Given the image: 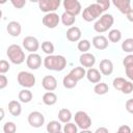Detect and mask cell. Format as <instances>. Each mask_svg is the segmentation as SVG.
<instances>
[{
    "label": "cell",
    "instance_id": "1",
    "mask_svg": "<svg viewBox=\"0 0 133 133\" xmlns=\"http://www.w3.org/2000/svg\"><path fill=\"white\" fill-rule=\"evenodd\" d=\"M44 66L49 71L61 72L66 66V58L63 55H47L44 58Z\"/></svg>",
    "mask_w": 133,
    "mask_h": 133
},
{
    "label": "cell",
    "instance_id": "2",
    "mask_svg": "<svg viewBox=\"0 0 133 133\" xmlns=\"http://www.w3.org/2000/svg\"><path fill=\"white\" fill-rule=\"evenodd\" d=\"M6 55L9 61L14 64H21L25 61V58H27L25 57V53L22 47L17 44H12L8 46V48L6 49Z\"/></svg>",
    "mask_w": 133,
    "mask_h": 133
},
{
    "label": "cell",
    "instance_id": "3",
    "mask_svg": "<svg viewBox=\"0 0 133 133\" xmlns=\"http://www.w3.org/2000/svg\"><path fill=\"white\" fill-rule=\"evenodd\" d=\"M114 23V18L111 14H103L94 24V30L98 33L108 31Z\"/></svg>",
    "mask_w": 133,
    "mask_h": 133
},
{
    "label": "cell",
    "instance_id": "4",
    "mask_svg": "<svg viewBox=\"0 0 133 133\" xmlns=\"http://www.w3.org/2000/svg\"><path fill=\"white\" fill-rule=\"evenodd\" d=\"M103 9L100 7L99 4L97 3H92L89 4L88 6H86L83 9L82 12V19L86 22H92L95 20H97L98 18H100L103 15Z\"/></svg>",
    "mask_w": 133,
    "mask_h": 133
},
{
    "label": "cell",
    "instance_id": "5",
    "mask_svg": "<svg viewBox=\"0 0 133 133\" xmlns=\"http://www.w3.org/2000/svg\"><path fill=\"white\" fill-rule=\"evenodd\" d=\"M17 80H18V83L24 87V88H31L35 85V82H36V79H35V76L30 73V72H26V71H21L19 72L18 76H17Z\"/></svg>",
    "mask_w": 133,
    "mask_h": 133
},
{
    "label": "cell",
    "instance_id": "6",
    "mask_svg": "<svg viewBox=\"0 0 133 133\" xmlns=\"http://www.w3.org/2000/svg\"><path fill=\"white\" fill-rule=\"evenodd\" d=\"M74 121L75 124L80 128L81 130H87L91 126V118L90 116L85 112V111H77L74 115Z\"/></svg>",
    "mask_w": 133,
    "mask_h": 133
},
{
    "label": "cell",
    "instance_id": "7",
    "mask_svg": "<svg viewBox=\"0 0 133 133\" xmlns=\"http://www.w3.org/2000/svg\"><path fill=\"white\" fill-rule=\"evenodd\" d=\"M37 4L39 10L43 12H55V10L58 9L60 5V0H39Z\"/></svg>",
    "mask_w": 133,
    "mask_h": 133
},
{
    "label": "cell",
    "instance_id": "8",
    "mask_svg": "<svg viewBox=\"0 0 133 133\" xmlns=\"http://www.w3.org/2000/svg\"><path fill=\"white\" fill-rule=\"evenodd\" d=\"M62 5H63L65 12H69L75 17L78 16L82 9L81 3L78 0H64L62 2Z\"/></svg>",
    "mask_w": 133,
    "mask_h": 133
},
{
    "label": "cell",
    "instance_id": "9",
    "mask_svg": "<svg viewBox=\"0 0 133 133\" xmlns=\"http://www.w3.org/2000/svg\"><path fill=\"white\" fill-rule=\"evenodd\" d=\"M22 45H23V48L25 50H27L28 52H30V53H36V51L39 48L38 39L35 36H32V35L25 36L22 41Z\"/></svg>",
    "mask_w": 133,
    "mask_h": 133
},
{
    "label": "cell",
    "instance_id": "10",
    "mask_svg": "<svg viewBox=\"0 0 133 133\" xmlns=\"http://www.w3.org/2000/svg\"><path fill=\"white\" fill-rule=\"evenodd\" d=\"M28 124L33 128H41L45 124V116L39 111H32L27 117Z\"/></svg>",
    "mask_w": 133,
    "mask_h": 133
},
{
    "label": "cell",
    "instance_id": "11",
    "mask_svg": "<svg viewBox=\"0 0 133 133\" xmlns=\"http://www.w3.org/2000/svg\"><path fill=\"white\" fill-rule=\"evenodd\" d=\"M42 22H43L44 26H46L47 28L54 29L58 26V24L60 22V17L56 12H49L43 17Z\"/></svg>",
    "mask_w": 133,
    "mask_h": 133
},
{
    "label": "cell",
    "instance_id": "12",
    "mask_svg": "<svg viewBox=\"0 0 133 133\" xmlns=\"http://www.w3.org/2000/svg\"><path fill=\"white\" fill-rule=\"evenodd\" d=\"M26 65L30 70H38L42 65V57L37 53H30L26 58Z\"/></svg>",
    "mask_w": 133,
    "mask_h": 133
},
{
    "label": "cell",
    "instance_id": "13",
    "mask_svg": "<svg viewBox=\"0 0 133 133\" xmlns=\"http://www.w3.org/2000/svg\"><path fill=\"white\" fill-rule=\"evenodd\" d=\"M79 62L81 64V66H83L84 69H91L95 63H96V57L94 54L86 52V53H82L79 57Z\"/></svg>",
    "mask_w": 133,
    "mask_h": 133
},
{
    "label": "cell",
    "instance_id": "14",
    "mask_svg": "<svg viewBox=\"0 0 133 133\" xmlns=\"http://www.w3.org/2000/svg\"><path fill=\"white\" fill-rule=\"evenodd\" d=\"M42 86L47 91H53L57 88V80L52 75H46L42 79Z\"/></svg>",
    "mask_w": 133,
    "mask_h": 133
},
{
    "label": "cell",
    "instance_id": "15",
    "mask_svg": "<svg viewBox=\"0 0 133 133\" xmlns=\"http://www.w3.org/2000/svg\"><path fill=\"white\" fill-rule=\"evenodd\" d=\"M99 71L101 72L102 75L105 76H109L112 74L113 72V63L110 59L108 58H104L100 61L99 63Z\"/></svg>",
    "mask_w": 133,
    "mask_h": 133
},
{
    "label": "cell",
    "instance_id": "16",
    "mask_svg": "<svg viewBox=\"0 0 133 133\" xmlns=\"http://www.w3.org/2000/svg\"><path fill=\"white\" fill-rule=\"evenodd\" d=\"M65 35H66V38L70 41V42H78L80 41L81 38V35H82V32H81V29L77 26H72L70 27L66 32H65Z\"/></svg>",
    "mask_w": 133,
    "mask_h": 133
},
{
    "label": "cell",
    "instance_id": "17",
    "mask_svg": "<svg viewBox=\"0 0 133 133\" xmlns=\"http://www.w3.org/2000/svg\"><path fill=\"white\" fill-rule=\"evenodd\" d=\"M92 46L97 50H105L108 47V38L104 35H96L92 37Z\"/></svg>",
    "mask_w": 133,
    "mask_h": 133
},
{
    "label": "cell",
    "instance_id": "18",
    "mask_svg": "<svg viewBox=\"0 0 133 133\" xmlns=\"http://www.w3.org/2000/svg\"><path fill=\"white\" fill-rule=\"evenodd\" d=\"M112 4L124 15H127L131 8V1L130 0H113Z\"/></svg>",
    "mask_w": 133,
    "mask_h": 133
},
{
    "label": "cell",
    "instance_id": "19",
    "mask_svg": "<svg viewBox=\"0 0 133 133\" xmlns=\"http://www.w3.org/2000/svg\"><path fill=\"white\" fill-rule=\"evenodd\" d=\"M6 30H7V33L10 35V36H14V37H17L21 34V31H22V27H21V24L17 21H10L8 22L7 26H6Z\"/></svg>",
    "mask_w": 133,
    "mask_h": 133
},
{
    "label": "cell",
    "instance_id": "20",
    "mask_svg": "<svg viewBox=\"0 0 133 133\" xmlns=\"http://www.w3.org/2000/svg\"><path fill=\"white\" fill-rule=\"evenodd\" d=\"M86 78L87 80L90 82V83H99L101 82V79H102V74L99 70L95 69V68H91V69H87L86 71Z\"/></svg>",
    "mask_w": 133,
    "mask_h": 133
},
{
    "label": "cell",
    "instance_id": "21",
    "mask_svg": "<svg viewBox=\"0 0 133 133\" xmlns=\"http://www.w3.org/2000/svg\"><path fill=\"white\" fill-rule=\"evenodd\" d=\"M8 111L12 116H19L22 113L21 103L17 100H11L8 103Z\"/></svg>",
    "mask_w": 133,
    "mask_h": 133
},
{
    "label": "cell",
    "instance_id": "22",
    "mask_svg": "<svg viewBox=\"0 0 133 133\" xmlns=\"http://www.w3.org/2000/svg\"><path fill=\"white\" fill-rule=\"evenodd\" d=\"M72 118H73L72 112L68 108H61L58 111V119L60 123H63V124L70 123L72 121Z\"/></svg>",
    "mask_w": 133,
    "mask_h": 133
},
{
    "label": "cell",
    "instance_id": "23",
    "mask_svg": "<svg viewBox=\"0 0 133 133\" xmlns=\"http://www.w3.org/2000/svg\"><path fill=\"white\" fill-rule=\"evenodd\" d=\"M69 74H70L72 77H74L77 81H79V80L83 79V78L86 76V71H85V69H84L83 66H75V68H73V69L70 71Z\"/></svg>",
    "mask_w": 133,
    "mask_h": 133
},
{
    "label": "cell",
    "instance_id": "24",
    "mask_svg": "<svg viewBox=\"0 0 133 133\" xmlns=\"http://www.w3.org/2000/svg\"><path fill=\"white\" fill-rule=\"evenodd\" d=\"M57 102V96L53 91H47L43 95V103L47 106H52L56 104Z\"/></svg>",
    "mask_w": 133,
    "mask_h": 133
},
{
    "label": "cell",
    "instance_id": "25",
    "mask_svg": "<svg viewBox=\"0 0 133 133\" xmlns=\"http://www.w3.org/2000/svg\"><path fill=\"white\" fill-rule=\"evenodd\" d=\"M60 21H61V23L64 26L72 27L75 24V22H76V17L73 16V15H71V14H69V12L63 11V14L60 16Z\"/></svg>",
    "mask_w": 133,
    "mask_h": 133
},
{
    "label": "cell",
    "instance_id": "26",
    "mask_svg": "<svg viewBox=\"0 0 133 133\" xmlns=\"http://www.w3.org/2000/svg\"><path fill=\"white\" fill-rule=\"evenodd\" d=\"M18 98L22 103H29V102H31V100L33 98V95L28 88H23L19 91Z\"/></svg>",
    "mask_w": 133,
    "mask_h": 133
},
{
    "label": "cell",
    "instance_id": "27",
    "mask_svg": "<svg viewBox=\"0 0 133 133\" xmlns=\"http://www.w3.org/2000/svg\"><path fill=\"white\" fill-rule=\"evenodd\" d=\"M94 91H95L96 95L103 96V95H105L109 91V86L105 82H99L94 86Z\"/></svg>",
    "mask_w": 133,
    "mask_h": 133
},
{
    "label": "cell",
    "instance_id": "28",
    "mask_svg": "<svg viewBox=\"0 0 133 133\" xmlns=\"http://www.w3.org/2000/svg\"><path fill=\"white\" fill-rule=\"evenodd\" d=\"M62 127H61V124L59 121H51L48 123L47 127H46V130L48 133H57L59 131H61Z\"/></svg>",
    "mask_w": 133,
    "mask_h": 133
},
{
    "label": "cell",
    "instance_id": "29",
    "mask_svg": "<svg viewBox=\"0 0 133 133\" xmlns=\"http://www.w3.org/2000/svg\"><path fill=\"white\" fill-rule=\"evenodd\" d=\"M77 83H78V81H77L74 77H72L70 74H68L66 76H64L63 79H62V84H63V86H64L66 89H72V88H74V87L77 85Z\"/></svg>",
    "mask_w": 133,
    "mask_h": 133
},
{
    "label": "cell",
    "instance_id": "30",
    "mask_svg": "<svg viewBox=\"0 0 133 133\" xmlns=\"http://www.w3.org/2000/svg\"><path fill=\"white\" fill-rule=\"evenodd\" d=\"M122 50L128 54H133V37H128L122 43Z\"/></svg>",
    "mask_w": 133,
    "mask_h": 133
},
{
    "label": "cell",
    "instance_id": "31",
    "mask_svg": "<svg viewBox=\"0 0 133 133\" xmlns=\"http://www.w3.org/2000/svg\"><path fill=\"white\" fill-rule=\"evenodd\" d=\"M108 39L111 43H117L122 39V32L118 29H111L108 32Z\"/></svg>",
    "mask_w": 133,
    "mask_h": 133
},
{
    "label": "cell",
    "instance_id": "32",
    "mask_svg": "<svg viewBox=\"0 0 133 133\" xmlns=\"http://www.w3.org/2000/svg\"><path fill=\"white\" fill-rule=\"evenodd\" d=\"M90 46H91V44H90V42L88 39H80L78 42L77 49L82 53H86L90 49Z\"/></svg>",
    "mask_w": 133,
    "mask_h": 133
},
{
    "label": "cell",
    "instance_id": "33",
    "mask_svg": "<svg viewBox=\"0 0 133 133\" xmlns=\"http://www.w3.org/2000/svg\"><path fill=\"white\" fill-rule=\"evenodd\" d=\"M42 50L44 53H46L47 55H52L54 52V45L49 42V41H45L42 43Z\"/></svg>",
    "mask_w": 133,
    "mask_h": 133
},
{
    "label": "cell",
    "instance_id": "34",
    "mask_svg": "<svg viewBox=\"0 0 133 133\" xmlns=\"http://www.w3.org/2000/svg\"><path fill=\"white\" fill-rule=\"evenodd\" d=\"M62 130H63V133H79L78 132V126L72 122L64 124Z\"/></svg>",
    "mask_w": 133,
    "mask_h": 133
},
{
    "label": "cell",
    "instance_id": "35",
    "mask_svg": "<svg viewBox=\"0 0 133 133\" xmlns=\"http://www.w3.org/2000/svg\"><path fill=\"white\" fill-rule=\"evenodd\" d=\"M126 82H127V80L125 78H123V77H116V78L113 79L112 85H113V87L116 90H121L122 91V89H123V87H124V85H125Z\"/></svg>",
    "mask_w": 133,
    "mask_h": 133
},
{
    "label": "cell",
    "instance_id": "36",
    "mask_svg": "<svg viewBox=\"0 0 133 133\" xmlns=\"http://www.w3.org/2000/svg\"><path fill=\"white\" fill-rule=\"evenodd\" d=\"M3 132L4 133H16L17 132V126L14 122H6L3 125Z\"/></svg>",
    "mask_w": 133,
    "mask_h": 133
},
{
    "label": "cell",
    "instance_id": "37",
    "mask_svg": "<svg viewBox=\"0 0 133 133\" xmlns=\"http://www.w3.org/2000/svg\"><path fill=\"white\" fill-rule=\"evenodd\" d=\"M9 69H10L9 62L7 60H5V59H1L0 60V73L2 75H4L5 73H7L9 71Z\"/></svg>",
    "mask_w": 133,
    "mask_h": 133
},
{
    "label": "cell",
    "instance_id": "38",
    "mask_svg": "<svg viewBox=\"0 0 133 133\" xmlns=\"http://www.w3.org/2000/svg\"><path fill=\"white\" fill-rule=\"evenodd\" d=\"M123 64L125 69L133 66V54H128L127 56H125L123 59Z\"/></svg>",
    "mask_w": 133,
    "mask_h": 133
},
{
    "label": "cell",
    "instance_id": "39",
    "mask_svg": "<svg viewBox=\"0 0 133 133\" xmlns=\"http://www.w3.org/2000/svg\"><path fill=\"white\" fill-rule=\"evenodd\" d=\"M132 91H133V82L127 80V82L125 83V85H124V87L122 89V92L125 94V95H129Z\"/></svg>",
    "mask_w": 133,
    "mask_h": 133
},
{
    "label": "cell",
    "instance_id": "40",
    "mask_svg": "<svg viewBox=\"0 0 133 133\" xmlns=\"http://www.w3.org/2000/svg\"><path fill=\"white\" fill-rule=\"evenodd\" d=\"M96 3L100 5V7L103 9V11H106L110 6V1L109 0H97Z\"/></svg>",
    "mask_w": 133,
    "mask_h": 133
},
{
    "label": "cell",
    "instance_id": "41",
    "mask_svg": "<svg viewBox=\"0 0 133 133\" xmlns=\"http://www.w3.org/2000/svg\"><path fill=\"white\" fill-rule=\"evenodd\" d=\"M11 4L15 8H23L26 5V0H11Z\"/></svg>",
    "mask_w": 133,
    "mask_h": 133
},
{
    "label": "cell",
    "instance_id": "42",
    "mask_svg": "<svg viewBox=\"0 0 133 133\" xmlns=\"http://www.w3.org/2000/svg\"><path fill=\"white\" fill-rule=\"evenodd\" d=\"M125 107H126V110H127L129 113L133 114V98H131V99H128V100L126 101Z\"/></svg>",
    "mask_w": 133,
    "mask_h": 133
},
{
    "label": "cell",
    "instance_id": "43",
    "mask_svg": "<svg viewBox=\"0 0 133 133\" xmlns=\"http://www.w3.org/2000/svg\"><path fill=\"white\" fill-rule=\"evenodd\" d=\"M8 84V79L5 75H0V89H4Z\"/></svg>",
    "mask_w": 133,
    "mask_h": 133
},
{
    "label": "cell",
    "instance_id": "44",
    "mask_svg": "<svg viewBox=\"0 0 133 133\" xmlns=\"http://www.w3.org/2000/svg\"><path fill=\"white\" fill-rule=\"evenodd\" d=\"M131 132H132L131 128L129 126H127V125H122L118 128V130L116 131V133H131Z\"/></svg>",
    "mask_w": 133,
    "mask_h": 133
},
{
    "label": "cell",
    "instance_id": "45",
    "mask_svg": "<svg viewBox=\"0 0 133 133\" xmlns=\"http://www.w3.org/2000/svg\"><path fill=\"white\" fill-rule=\"evenodd\" d=\"M125 73H126L127 77L130 79V81H132V82H133V66L125 69Z\"/></svg>",
    "mask_w": 133,
    "mask_h": 133
},
{
    "label": "cell",
    "instance_id": "46",
    "mask_svg": "<svg viewBox=\"0 0 133 133\" xmlns=\"http://www.w3.org/2000/svg\"><path fill=\"white\" fill-rule=\"evenodd\" d=\"M94 133H109V131L106 127H99L96 129V131Z\"/></svg>",
    "mask_w": 133,
    "mask_h": 133
},
{
    "label": "cell",
    "instance_id": "47",
    "mask_svg": "<svg viewBox=\"0 0 133 133\" xmlns=\"http://www.w3.org/2000/svg\"><path fill=\"white\" fill-rule=\"evenodd\" d=\"M126 17H127V19H128V21L129 22H131V23H133V8L126 15Z\"/></svg>",
    "mask_w": 133,
    "mask_h": 133
},
{
    "label": "cell",
    "instance_id": "48",
    "mask_svg": "<svg viewBox=\"0 0 133 133\" xmlns=\"http://www.w3.org/2000/svg\"><path fill=\"white\" fill-rule=\"evenodd\" d=\"M79 133H94V132H91L89 129H87V130H81Z\"/></svg>",
    "mask_w": 133,
    "mask_h": 133
},
{
    "label": "cell",
    "instance_id": "49",
    "mask_svg": "<svg viewBox=\"0 0 133 133\" xmlns=\"http://www.w3.org/2000/svg\"><path fill=\"white\" fill-rule=\"evenodd\" d=\"M4 117V111H3V108H1V116H0V119H3Z\"/></svg>",
    "mask_w": 133,
    "mask_h": 133
},
{
    "label": "cell",
    "instance_id": "50",
    "mask_svg": "<svg viewBox=\"0 0 133 133\" xmlns=\"http://www.w3.org/2000/svg\"><path fill=\"white\" fill-rule=\"evenodd\" d=\"M57 133H63V132H61V131H59V132H57Z\"/></svg>",
    "mask_w": 133,
    "mask_h": 133
},
{
    "label": "cell",
    "instance_id": "51",
    "mask_svg": "<svg viewBox=\"0 0 133 133\" xmlns=\"http://www.w3.org/2000/svg\"><path fill=\"white\" fill-rule=\"evenodd\" d=\"M131 133H133V130H132V132H131Z\"/></svg>",
    "mask_w": 133,
    "mask_h": 133
}]
</instances>
